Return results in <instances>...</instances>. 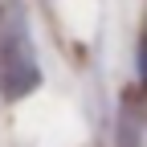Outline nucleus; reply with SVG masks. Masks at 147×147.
Here are the masks:
<instances>
[{
	"label": "nucleus",
	"instance_id": "2",
	"mask_svg": "<svg viewBox=\"0 0 147 147\" xmlns=\"http://www.w3.org/2000/svg\"><path fill=\"white\" fill-rule=\"evenodd\" d=\"M139 65H143V78H147V45H143V57H139Z\"/></svg>",
	"mask_w": 147,
	"mask_h": 147
},
{
	"label": "nucleus",
	"instance_id": "1",
	"mask_svg": "<svg viewBox=\"0 0 147 147\" xmlns=\"http://www.w3.org/2000/svg\"><path fill=\"white\" fill-rule=\"evenodd\" d=\"M33 86H37V61H33L21 29L0 33V94L4 98H21Z\"/></svg>",
	"mask_w": 147,
	"mask_h": 147
}]
</instances>
